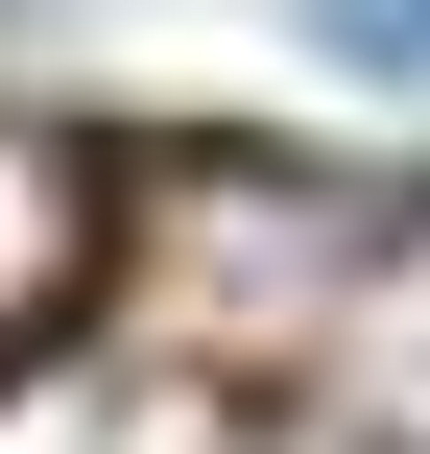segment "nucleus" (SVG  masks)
I'll return each mask as SVG.
<instances>
[{
	"mask_svg": "<svg viewBox=\"0 0 430 454\" xmlns=\"http://www.w3.org/2000/svg\"><path fill=\"white\" fill-rule=\"evenodd\" d=\"M120 287V144L96 120H0V359H48Z\"/></svg>",
	"mask_w": 430,
	"mask_h": 454,
	"instance_id": "nucleus-1",
	"label": "nucleus"
},
{
	"mask_svg": "<svg viewBox=\"0 0 430 454\" xmlns=\"http://www.w3.org/2000/svg\"><path fill=\"white\" fill-rule=\"evenodd\" d=\"M311 454H430V335H359L335 407H311Z\"/></svg>",
	"mask_w": 430,
	"mask_h": 454,
	"instance_id": "nucleus-2",
	"label": "nucleus"
},
{
	"mask_svg": "<svg viewBox=\"0 0 430 454\" xmlns=\"http://www.w3.org/2000/svg\"><path fill=\"white\" fill-rule=\"evenodd\" d=\"M311 48H335V72H383V96H430V0H311Z\"/></svg>",
	"mask_w": 430,
	"mask_h": 454,
	"instance_id": "nucleus-3",
	"label": "nucleus"
},
{
	"mask_svg": "<svg viewBox=\"0 0 430 454\" xmlns=\"http://www.w3.org/2000/svg\"><path fill=\"white\" fill-rule=\"evenodd\" d=\"M0 24H72V0H0Z\"/></svg>",
	"mask_w": 430,
	"mask_h": 454,
	"instance_id": "nucleus-4",
	"label": "nucleus"
}]
</instances>
